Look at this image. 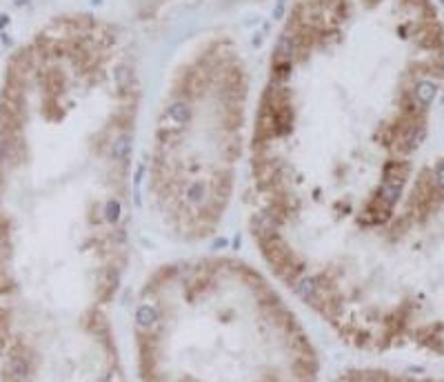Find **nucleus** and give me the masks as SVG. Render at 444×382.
I'll return each instance as SVG.
<instances>
[{
  "label": "nucleus",
  "instance_id": "nucleus-1",
  "mask_svg": "<svg viewBox=\"0 0 444 382\" xmlns=\"http://www.w3.org/2000/svg\"><path fill=\"white\" fill-rule=\"evenodd\" d=\"M140 76L131 40L67 16L0 107V345L25 382H122L109 309L131 256Z\"/></svg>",
  "mask_w": 444,
  "mask_h": 382
},
{
  "label": "nucleus",
  "instance_id": "nucleus-2",
  "mask_svg": "<svg viewBox=\"0 0 444 382\" xmlns=\"http://www.w3.org/2000/svg\"><path fill=\"white\" fill-rule=\"evenodd\" d=\"M142 382H313L315 353L260 269L231 256L158 267L136 307Z\"/></svg>",
  "mask_w": 444,
  "mask_h": 382
},
{
  "label": "nucleus",
  "instance_id": "nucleus-3",
  "mask_svg": "<svg viewBox=\"0 0 444 382\" xmlns=\"http://www.w3.org/2000/svg\"><path fill=\"white\" fill-rule=\"evenodd\" d=\"M249 73L231 40L209 38L178 65L149 138L145 196L176 242L218 233L249 156Z\"/></svg>",
  "mask_w": 444,
  "mask_h": 382
}]
</instances>
